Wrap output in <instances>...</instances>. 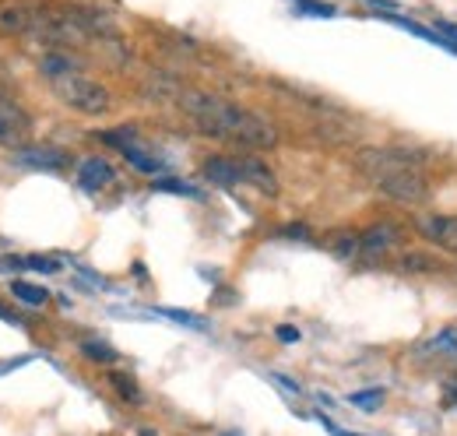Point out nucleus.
Listing matches in <instances>:
<instances>
[{
  "mask_svg": "<svg viewBox=\"0 0 457 436\" xmlns=\"http://www.w3.org/2000/svg\"><path fill=\"white\" fill-rule=\"evenodd\" d=\"M32 138V116L18 106L11 96L0 92V148H25Z\"/></svg>",
  "mask_w": 457,
  "mask_h": 436,
  "instance_id": "obj_7",
  "label": "nucleus"
},
{
  "mask_svg": "<svg viewBox=\"0 0 457 436\" xmlns=\"http://www.w3.org/2000/svg\"><path fill=\"white\" fill-rule=\"evenodd\" d=\"M398 272L404 274H436L444 272V261L433 257V254H422V250H408L398 257Z\"/></svg>",
  "mask_w": 457,
  "mask_h": 436,
  "instance_id": "obj_15",
  "label": "nucleus"
},
{
  "mask_svg": "<svg viewBox=\"0 0 457 436\" xmlns=\"http://www.w3.org/2000/svg\"><path fill=\"white\" fill-rule=\"evenodd\" d=\"M123 159L134 165L137 172H148V176H159V172L166 169V165H162V159H155V155H152V152H148L141 141H137V145H130V148H123Z\"/></svg>",
  "mask_w": 457,
  "mask_h": 436,
  "instance_id": "obj_16",
  "label": "nucleus"
},
{
  "mask_svg": "<svg viewBox=\"0 0 457 436\" xmlns=\"http://www.w3.org/2000/svg\"><path fill=\"white\" fill-rule=\"evenodd\" d=\"M162 317H170L176 324H187V327H204V317H197V314H187V310H159Z\"/></svg>",
  "mask_w": 457,
  "mask_h": 436,
  "instance_id": "obj_22",
  "label": "nucleus"
},
{
  "mask_svg": "<svg viewBox=\"0 0 457 436\" xmlns=\"http://www.w3.org/2000/svg\"><path fill=\"white\" fill-rule=\"evenodd\" d=\"M14 163L29 165V169H46V172H57L63 165H71V155L63 148H50V145H25L14 152Z\"/></svg>",
  "mask_w": 457,
  "mask_h": 436,
  "instance_id": "obj_10",
  "label": "nucleus"
},
{
  "mask_svg": "<svg viewBox=\"0 0 457 436\" xmlns=\"http://www.w3.org/2000/svg\"><path fill=\"white\" fill-rule=\"evenodd\" d=\"M282 236H295V239H306L310 232H306V225H288V229H282Z\"/></svg>",
  "mask_w": 457,
  "mask_h": 436,
  "instance_id": "obj_26",
  "label": "nucleus"
},
{
  "mask_svg": "<svg viewBox=\"0 0 457 436\" xmlns=\"http://www.w3.org/2000/svg\"><path fill=\"white\" fill-rule=\"evenodd\" d=\"M222 436H243V433H222Z\"/></svg>",
  "mask_w": 457,
  "mask_h": 436,
  "instance_id": "obj_29",
  "label": "nucleus"
},
{
  "mask_svg": "<svg viewBox=\"0 0 457 436\" xmlns=\"http://www.w3.org/2000/svg\"><path fill=\"white\" fill-rule=\"evenodd\" d=\"M50 88H54V96H57L63 106L74 109V113H81V116H103L106 109L113 106L110 88H106L103 81L88 78L85 71H71V74H63V78H57V81H50Z\"/></svg>",
  "mask_w": 457,
  "mask_h": 436,
  "instance_id": "obj_2",
  "label": "nucleus"
},
{
  "mask_svg": "<svg viewBox=\"0 0 457 436\" xmlns=\"http://www.w3.org/2000/svg\"><path fill=\"white\" fill-rule=\"evenodd\" d=\"M11 296L21 299L25 306H46V299H50L46 289H39V285H32V281H21V278L11 281Z\"/></svg>",
  "mask_w": 457,
  "mask_h": 436,
  "instance_id": "obj_17",
  "label": "nucleus"
},
{
  "mask_svg": "<svg viewBox=\"0 0 457 436\" xmlns=\"http://www.w3.org/2000/svg\"><path fill=\"white\" fill-rule=\"evenodd\" d=\"M380 194H387L391 201L398 205H408V208H422L429 197H433V187L429 180L422 176V169H401V172H391L377 183Z\"/></svg>",
  "mask_w": 457,
  "mask_h": 436,
  "instance_id": "obj_5",
  "label": "nucleus"
},
{
  "mask_svg": "<svg viewBox=\"0 0 457 436\" xmlns=\"http://www.w3.org/2000/svg\"><path fill=\"white\" fill-rule=\"evenodd\" d=\"M415 229L440 250L457 254V215H415Z\"/></svg>",
  "mask_w": 457,
  "mask_h": 436,
  "instance_id": "obj_9",
  "label": "nucleus"
},
{
  "mask_svg": "<svg viewBox=\"0 0 457 436\" xmlns=\"http://www.w3.org/2000/svg\"><path fill=\"white\" fill-rule=\"evenodd\" d=\"M110 383H113V390L123 398V401H130V405L141 401V387H137L134 377H127V373H110Z\"/></svg>",
  "mask_w": 457,
  "mask_h": 436,
  "instance_id": "obj_19",
  "label": "nucleus"
},
{
  "mask_svg": "<svg viewBox=\"0 0 457 436\" xmlns=\"http://www.w3.org/2000/svg\"><path fill=\"white\" fill-rule=\"evenodd\" d=\"M152 187H155V190H166V194H183V197H201V190H194L190 183H179V180H155Z\"/></svg>",
  "mask_w": 457,
  "mask_h": 436,
  "instance_id": "obj_21",
  "label": "nucleus"
},
{
  "mask_svg": "<svg viewBox=\"0 0 457 436\" xmlns=\"http://www.w3.org/2000/svg\"><path fill=\"white\" fill-rule=\"evenodd\" d=\"M78 183L85 190H103L106 183H113V165L106 159H85L78 165Z\"/></svg>",
  "mask_w": 457,
  "mask_h": 436,
  "instance_id": "obj_13",
  "label": "nucleus"
},
{
  "mask_svg": "<svg viewBox=\"0 0 457 436\" xmlns=\"http://www.w3.org/2000/svg\"><path fill=\"white\" fill-rule=\"evenodd\" d=\"M137 436H159V430H152V426H145V430H137Z\"/></svg>",
  "mask_w": 457,
  "mask_h": 436,
  "instance_id": "obj_28",
  "label": "nucleus"
},
{
  "mask_svg": "<svg viewBox=\"0 0 457 436\" xmlns=\"http://www.w3.org/2000/svg\"><path fill=\"white\" fill-rule=\"evenodd\" d=\"M201 172H204V180L215 183V187H236V183H243L236 159H226V155H212Z\"/></svg>",
  "mask_w": 457,
  "mask_h": 436,
  "instance_id": "obj_12",
  "label": "nucleus"
},
{
  "mask_svg": "<svg viewBox=\"0 0 457 436\" xmlns=\"http://www.w3.org/2000/svg\"><path fill=\"white\" fill-rule=\"evenodd\" d=\"M436 32H444V36L457 39V25H451V21H440V18H436Z\"/></svg>",
  "mask_w": 457,
  "mask_h": 436,
  "instance_id": "obj_27",
  "label": "nucleus"
},
{
  "mask_svg": "<svg viewBox=\"0 0 457 436\" xmlns=\"http://www.w3.org/2000/svg\"><path fill=\"white\" fill-rule=\"evenodd\" d=\"M179 109L194 120V127L204 138H219L232 141L239 148H275L278 145V130L275 123H268L264 116L250 113V109L236 106L228 99L208 96V92H183Z\"/></svg>",
  "mask_w": 457,
  "mask_h": 436,
  "instance_id": "obj_1",
  "label": "nucleus"
},
{
  "mask_svg": "<svg viewBox=\"0 0 457 436\" xmlns=\"http://www.w3.org/2000/svg\"><path fill=\"white\" fill-rule=\"evenodd\" d=\"M21 264H25V268H36V272H43V274L60 272V264L54 261V257H21Z\"/></svg>",
  "mask_w": 457,
  "mask_h": 436,
  "instance_id": "obj_23",
  "label": "nucleus"
},
{
  "mask_svg": "<svg viewBox=\"0 0 457 436\" xmlns=\"http://www.w3.org/2000/svg\"><path fill=\"white\" fill-rule=\"evenodd\" d=\"M306 11H313V14H324V18H331L335 14V7L331 4H320V0H299Z\"/></svg>",
  "mask_w": 457,
  "mask_h": 436,
  "instance_id": "obj_24",
  "label": "nucleus"
},
{
  "mask_svg": "<svg viewBox=\"0 0 457 436\" xmlns=\"http://www.w3.org/2000/svg\"><path fill=\"white\" fill-rule=\"evenodd\" d=\"M275 334H278V341H299V331H295L292 324H282Z\"/></svg>",
  "mask_w": 457,
  "mask_h": 436,
  "instance_id": "obj_25",
  "label": "nucleus"
},
{
  "mask_svg": "<svg viewBox=\"0 0 457 436\" xmlns=\"http://www.w3.org/2000/svg\"><path fill=\"white\" fill-rule=\"evenodd\" d=\"M355 408H362V412H377L380 405H384V390L377 387V390H355L352 398H348Z\"/></svg>",
  "mask_w": 457,
  "mask_h": 436,
  "instance_id": "obj_20",
  "label": "nucleus"
},
{
  "mask_svg": "<svg viewBox=\"0 0 457 436\" xmlns=\"http://www.w3.org/2000/svg\"><path fill=\"white\" fill-rule=\"evenodd\" d=\"M324 247H328L335 257H342V261H352V257L362 254V239H359L355 229H338V232H331V236L324 239Z\"/></svg>",
  "mask_w": 457,
  "mask_h": 436,
  "instance_id": "obj_14",
  "label": "nucleus"
},
{
  "mask_svg": "<svg viewBox=\"0 0 457 436\" xmlns=\"http://www.w3.org/2000/svg\"><path fill=\"white\" fill-rule=\"evenodd\" d=\"M81 356H85L88 363H99V366H113L116 359H120L113 348L103 345V341H81Z\"/></svg>",
  "mask_w": 457,
  "mask_h": 436,
  "instance_id": "obj_18",
  "label": "nucleus"
},
{
  "mask_svg": "<svg viewBox=\"0 0 457 436\" xmlns=\"http://www.w3.org/2000/svg\"><path fill=\"white\" fill-rule=\"evenodd\" d=\"M426 159H419V155H411V152H404V148H362L359 155H355V169L362 172V176H370L373 183H380L384 176H391V172H401V169H422Z\"/></svg>",
  "mask_w": 457,
  "mask_h": 436,
  "instance_id": "obj_4",
  "label": "nucleus"
},
{
  "mask_svg": "<svg viewBox=\"0 0 457 436\" xmlns=\"http://www.w3.org/2000/svg\"><path fill=\"white\" fill-rule=\"evenodd\" d=\"M236 165H239L243 183L257 187V190H261V194H268V197H275V194H278V176L271 172V165L264 163V159H257V155H239Z\"/></svg>",
  "mask_w": 457,
  "mask_h": 436,
  "instance_id": "obj_11",
  "label": "nucleus"
},
{
  "mask_svg": "<svg viewBox=\"0 0 457 436\" xmlns=\"http://www.w3.org/2000/svg\"><path fill=\"white\" fill-rule=\"evenodd\" d=\"M50 7L54 4H46V0H0V32L39 39V29H43Z\"/></svg>",
  "mask_w": 457,
  "mask_h": 436,
  "instance_id": "obj_3",
  "label": "nucleus"
},
{
  "mask_svg": "<svg viewBox=\"0 0 457 436\" xmlns=\"http://www.w3.org/2000/svg\"><path fill=\"white\" fill-rule=\"evenodd\" d=\"M359 239H362V254L384 257V254H391V250H398V247L408 243V232L401 225H395V222H373L370 229L359 232Z\"/></svg>",
  "mask_w": 457,
  "mask_h": 436,
  "instance_id": "obj_8",
  "label": "nucleus"
},
{
  "mask_svg": "<svg viewBox=\"0 0 457 436\" xmlns=\"http://www.w3.org/2000/svg\"><path fill=\"white\" fill-rule=\"evenodd\" d=\"M415 359L426 366H440V370H457V324H444L433 331L429 338H422L415 345Z\"/></svg>",
  "mask_w": 457,
  "mask_h": 436,
  "instance_id": "obj_6",
  "label": "nucleus"
}]
</instances>
